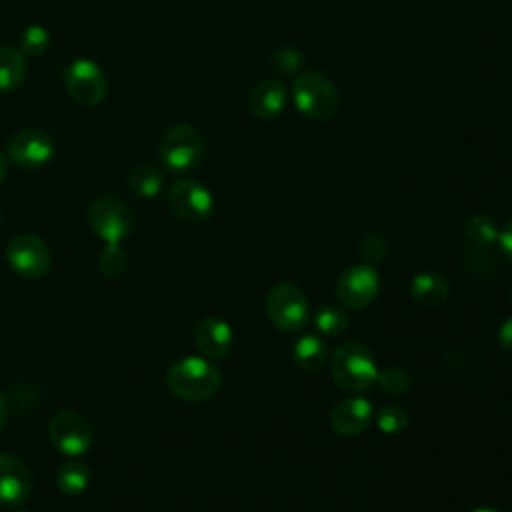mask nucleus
I'll return each instance as SVG.
<instances>
[{
	"mask_svg": "<svg viewBox=\"0 0 512 512\" xmlns=\"http://www.w3.org/2000/svg\"><path fill=\"white\" fill-rule=\"evenodd\" d=\"M220 370L206 356H184L166 372L168 390L186 402H204L220 388Z\"/></svg>",
	"mask_w": 512,
	"mask_h": 512,
	"instance_id": "obj_1",
	"label": "nucleus"
},
{
	"mask_svg": "<svg viewBox=\"0 0 512 512\" xmlns=\"http://www.w3.org/2000/svg\"><path fill=\"white\" fill-rule=\"evenodd\" d=\"M328 368L334 384L354 394L370 390L378 378L374 356L360 342H346L338 346L328 358Z\"/></svg>",
	"mask_w": 512,
	"mask_h": 512,
	"instance_id": "obj_2",
	"label": "nucleus"
},
{
	"mask_svg": "<svg viewBox=\"0 0 512 512\" xmlns=\"http://www.w3.org/2000/svg\"><path fill=\"white\" fill-rule=\"evenodd\" d=\"M202 156V134L188 122L172 124L158 142V158L170 172H190L202 162Z\"/></svg>",
	"mask_w": 512,
	"mask_h": 512,
	"instance_id": "obj_3",
	"label": "nucleus"
},
{
	"mask_svg": "<svg viewBox=\"0 0 512 512\" xmlns=\"http://www.w3.org/2000/svg\"><path fill=\"white\" fill-rule=\"evenodd\" d=\"M292 96L296 108L316 122L332 118L340 104L338 88L322 72L300 74L292 84Z\"/></svg>",
	"mask_w": 512,
	"mask_h": 512,
	"instance_id": "obj_4",
	"label": "nucleus"
},
{
	"mask_svg": "<svg viewBox=\"0 0 512 512\" xmlns=\"http://www.w3.org/2000/svg\"><path fill=\"white\" fill-rule=\"evenodd\" d=\"M266 314L282 332H298L310 322V306L294 282H276L266 296Z\"/></svg>",
	"mask_w": 512,
	"mask_h": 512,
	"instance_id": "obj_5",
	"label": "nucleus"
},
{
	"mask_svg": "<svg viewBox=\"0 0 512 512\" xmlns=\"http://www.w3.org/2000/svg\"><path fill=\"white\" fill-rule=\"evenodd\" d=\"M88 224L106 244H120L132 232L134 218L122 200L114 196H100L88 208Z\"/></svg>",
	"mask_w": 512,
	"mask_h": 512,
	"instance_id": "obj_6",
	"label": "nucleus"
},
{
	"mask_svg": "<svg viewBox=\"0 0 512 512\" xmlns=\"http://www.w3.org/2000/svg\"><path fill=\"white\" fill-rule=\"evenodd\" d=\"M62 82L68 94L82 106L100 104L108 92V82L102 68L88 58L68 62L62 70Z\"/></svg>",
	"mask_w": 512,
	"mask_h": 512,
	"instance_id": "obj_7",
	"label": "nucleus"
},
{
	"mask_svg": "<svg viewBox=\"0 0 512 512\" xmlns=\"http://www.w3.org/2000/svg\"><path fill=\"white\" fill-rule=\"evenodd\" d=\"M6 262L24 280H38L50 270L52 258L46 242L40 236L22 232L8 242Z\"/></svg>",
	"mask_w": 512,
	"mask_h": 512,
	"instance_id": "obj_8",
	"label": "nucleus"
},
{
	"mask_svg": "<svg viewBox=\"0 0 512 512\" xmlns=\"http://www.w3.org/2000/svg\"><path fill=\"white\" fill-rule=\"evenodd\" d=\"M48 438L58 452L76 458L90 450L94 432L82 414L74 410H60L50 418Z\"/></svg>",
	"mask_w": 512,
	"mask_h": 512,
	"instance_id": "obj_9",
	"label": "nucleus"
},
{
	"mask_svg": "<svg viewBox=\"0 0 512 512\" xmlns=\"http://www.w3.org/2000/svg\"><path fill=\"white\" fill-rule=\"evenodd\" d=\"M380 292V274L374 266L362 262L348 266L336 282V298L348 310H362L376 300Z\"/></svg>",
	"mask_w": 512,
	"mask_h": 512,
	"instance_id": "obj_10",
	"label": "nucleus"
},
{
	"mask_svg": "<svg viewBox=\"0 0 512 512\" xmlns=\"http://www.w3.org/2000/svg\"><path fill=\"white\" fill-rule=\"evenodd\" d=\"M170 210L184 222L202 224L212 216L214 198L210 190L192 178L178 180L168 192Z\"/></svg>",
	"mask_w": 512,
	"mask_h": 512,
	"instance_id": "obj_11",
	"label": "nucleus"
},
{
	"mask_svg": "<svg viewBox=\"0 0 512 512\" xmlns=\"http://www.w3.org/2000/svg\"><path fill=\"white\" fill-rule=\"evenodd\" d=\"M56 152L54 138L42 128H24L8 142V156L20 168H40Z\"/></svg>",
	"mask_w": 512,
	"mask_h": 512,
	"instance_id": "obj_12",
	"label": "nucleus"
},
{
	"mask_svg": "<svg viewBox=\"0 0 512 512\" xmlns=\"http://www.w3.org/2000/svg\"><path fill=\"white\" fill-rule=\"evenodd\" d=\"M34 478L24 460L0 452V504L18 506L32 494Z\"/></svg>",
	"mask_w": 512,
	"mask_h": 512,
	"instance_id": "obj_13",
	"label": "nucleus"
},
{
	"mask_svg": "<svg viewBox=\"0 0 512 512\" xmlns=\"http://www.w3.org/2000/svg\"><path fill=\"white\" fill-rule=\"evenodd\" d=\"M374 418L370 400L362 396H348L330 410V428L342 436H356L368 428Z\"/></svg>",
	"mask_w": 512,
	"mask_h": 512,
	"instance_id": "obj_14",
	"label": "nucleus"
},
{
	"mask_svg": "<svg viewBox=\"0 0 512 512\" xmlns=\"http://www.w3.org/2000/svg\"><path fill=\"white\" fill-rule=\"evenodd\" d=\"M232 342H234L232 328L222 318H216V316L204 318L194 328V344L210 360H220L228 356Z\"/></svg>",
	"mask_w": 512,
	"mask_h": 512,
	"instance_id": "obj_15",
	"label": "nucleus"
},
{
	"mask_svg": "<svg viewBox=\"0 0 512 512\" xmlns=\"http://www.w3.org/2000/svg\"><path fill=\"white\" fill-rule=\"evenodd\" d=\"M286 106V88L280 80H260L248 94V108L260 120H272Z\"/></svg>",
	"mask_w": 512,
	"mask_h": 512,
	"instance_id": "obj_16",
	"label": "nucleus"
},
{
	"mask_svg": "<svg viewBox=\"0 0 512 512\" xmlns=\"http://www.w3.org/2000/svg\"><path fill=\"white\" fill-rule=\"evenodd\" d=\"M410 296L416 304L428 310H436L446 304L450 296L448 282L438 272H420L410 282Z\"/></svg>",
	"mask_w": 512,
	"mask_h": 512,
	"instance_id": "obj_17",
	"label": "nucleus"
},
{
	"mask_svg": "<svg viewBox=\"0 0 512 512\" xmlns=\"http://www.w3.org/2000/svg\"><path fill=\"white\" fill-rule=\"evenodd\" d=\"M292 360L296 368L312 374L328 364V348L316 334H304L292 346Z\"/></svg>",
	"mask_w": 512,
	"mask_h": 512,
	"instance_id": "obj_18",
	"label": "nucleus"
},
{
	"mask_svg": "<svg viewBox=\"0 0 512 512\" xmlns=\"http://www.w3.org/2000/svg\"><path fill=\"white\" fill-rule=\"evenodd\" d=\"M26 60L18 48L0 46V92H10L22 84Z\"/></svg>",
	"mask_w": 512,
	"mask_h": 512,
	"instance_id": "obj_19",
	"label": "nucleus"
},
{
	"mask_svg": "<svg viewBox=\"0 0 512 512\" xmlns=\"http://www.w3.org/2000/svg\"><path fill=\"white\" fill-rule=\"evenodd\" d=\"M126 186H128V190H130L134 196L144 198V200H152V198H156V196L162 192L164 178H162L160 170H156L154 166L142 164V166H136V168L128 174Z\"/></svg>",
	"mask_w": 512,
	"mask_h": 512,
	"instance_id": "obj_20",
	"label": "nucleus"
},
{
	"mask_svg": "<svg viewBox=\"0 0 512 512\" xmlns=\"http://www.w3.org/2000/svg\"><path fill=\"white\" fill-rule=\"evenodd\" d=\"M90 482H92L90 468L82 460H70L58 468L56 484L64 494H70V496L82 494L86 492Z\"/></svg>",
	"mask_w": 512,
	"mask_h": 512,
	"instance_id": "obj_21",
	"label": "nucleus"
},
{
	"mask_svg": "<svg viewBox=\"0 0 512 512\" xmlns=\"http://www.w3.org/2000/svg\"><path fill=\"white\" fill-rule=\"evenodd\" d=\"M464 234H466V240L472 246H476V248H490L492 244L498 242L500 226H498V222L492 216L476 214V216H470L466 220Z\"/></svg>",
	"mask_w": 512,
	"mask_h": 512,
	"instance_id": "obj_22",
	"label": "nucleus"
},
{
	"mask_svg": "<svg viewBox=\"0 0 512 512\" xmlns=\"http://www.w3.org/2000/svg\"><path fill=\"white\" fill-rule=\"evenodd\" d=\"M314 326L320 334L324 336H330V338H336L340 334H344L348 330V314L344 312V308L340 306H334V304H326L322 308H318L314 312Z\"/></svg>",
	"mask_w": 512,
	"mask_h": 512,
	"instance_id": "obj_23",
	"label": "nucleus"
},
{
	"mask_svg": "<svg viewBox=\"0 0 512 512\" xmlns=\"http://www.w3.org/2000/svg\"><path fill=\"white\" fill-rule=\"evenodd\" d=\"M48 46H50V34L40 24H32V26L24 28V32L20 34V40H18V50L24 56H40L48 50Z\"/></svg>",
	"mask_w": 512,
	"mask_h": 512,
	"instance_id": "obj_24",
	"label": "nucleus"
},
{
	"mask_svg": "<svg viewBox=\"0 0 512 512\" xmlns=\"http://www.w3.org/2000/svg\"><path fill=\"white\" fill-rule=\"evenodd\" d=\"M128 266V254L120 244H106L98 256V268L106 278H118Z\"/></svg>",
	"mask_w": 512,
	"mask_h": 512,
	"instance_id": "obj_25",
	"label": "nucleus"
},
{
	"mask_svg": "<svg viewBox=\"0 0 512 512\" xmlns=\"http://www.w3.org/2000/svg\"><path fill=\"white\" fill-rule=\"evenodd\" d=\"M376 382L380 384V388L386 394L400 396L410 388V374H408V370H404L400 366H388L384 370H378Z\"/></svg>",
	"mask_w": 512,
	"mask_h": 512,
	"instance_id": "obj_26",
	"label": "nucleus"
},
{
	"mask_svg": "<svg viewBox=\"0 0 512 512\" xmlns=\"http://www.w3.org/2000/svg\"><path fill=\"white\" fill-rule=\"evenodd\" d=\"M376 426L384 434H400L408 426V414L396 404L382 406L376 412Z\"/></svg>",
	"mask_w": 512,
	"mask_h": 512,
	"instance_id": "obj_27",
	"label": "nucleus"
},
{
	"mask_svg": "<svg viewBox=\"0 0 512 512\" xmlns=\"http://www.w3.org/2000/svg\"><path fill=\"white\" fill-rule=\"evenodd\" d=\"M272 66L282 74H294L302 66V54L296 48H278L272 56Z\"/></svg>",
	"mask_w": 512,
	"mask_h": 512,
	"instance_id": "obj_28",
	"label": "nucleus"
},
{
	"mask_svg": "<svg viewBox=\"0 0 512 512\" xmlns=\"http://www.w3.org/2000/svg\"><path fill=\"white\" fill-rule=\"evenodd\" d=\"M360 256L366 264H378L386 256V242L378 234H368L360 242Z\"/></svg>",
	"mask_w": 512,
	"mask_h": 512,
	"instance_id": "obj_29",
	"label": "nucleus"
},
{
	"mask_svg": "<svg viewBox=\"0 0 512 512\" xmlns=\"http://www.w3.org/2000/svg\"><path fill=\"white\" fill-rule=\"evenodd\" d=\"M498 244L506 256V260L512 264V220H508L504 224V228H500V236H498Z\"/></svg>",
	"mask_w": 512,
	"mask_h": 512,
	"instance_id": "obj_30",
	"label": "nucleus"
},
{
	"mask_svg": "<svg viewBox=\"0 0 512 512\" xmlns=\"http://www.w3.org/2000/svg\"><path fill=\"white\" fill-rule=\"evenodd\" d=\"M498 344L506 350L512 352V318H506L500 328H498Z\"/></svg>",
	"mask_w": 512,
	"mask_h": 512,
	"instance_id": "obj_31",
	"label": "nucleus"
},
{
	"mask_svg": "<svg viewBox=\"0 0 512 512\" xmlns=\"http://www.w3.org/2000/svg\"><path fill=\"white\" fill-rule=\"evenodd\" d=\"M6 422H8V402H6V398L0 394V432L4 430Z\"/></svg>",
	"mask_w": 512,
	"mask_h": 512,
	"instance_id": "obj_32",
	"label": "nucleus"
},
{
	"mask_svg": "<svg viewBox=\"0 0 512 512\" xmlns=\"http://www.w3.org/2000/svg\"><path fill=\"white\" fill-rule=\"evenodd\" d=\"M8 176V160L4 158V154L0 152V184L4 182V178Z\"/></svg>",
	"mask_w": 512,
	"mask_h": 512,
	"instance_id": "obj_33",
	"label": "nucleus"
},
{
	"mask_svg": "<svg viewBox=\"0 0 512 512\" xmlns=\"http://www.w3.org/2000/svg\"><path fill=\"white\" fill-rule=\"evenodd\" d=\"M472 512H500V510L490 508V506H482V508H476V510H472Z\"/></svg>",
	"mask_w": 512,
	"mask_h": 512,
	"instance_id": "obj_34",
	"label": "nucleus"
},
{
	"mask_svg": "<svg viewBox=\"0 0 512 512\" xmlns=\"http://www.w3.org/2000/svg\"><path fill=\"white\" fill-rule=\"evenodd\" d=\"M0 228H2V212H0Z\"/></svg>",
	"mask_w": 512,
	"mask_h": 512,
	"instance_id": "obj_35",
	"label": "nucleus"
},
{
	"mask_svg": "<svg viewBox=\"0 0 512 512\" xmlns=\"http://www.w3.org/2000/svg\"><path fill=\"white\" fill-rule=\"evenodd\" d=\"M16 512H26V510H16Z\"/></svg>",
	"mask_w": 512,
	"mask_h": 512,
	"instance_id": "obj_36",
	"label": "nucleus"
},
{
	"mask_svg": "<svg viewBox=\"0 0 512 512\" xmlns=\"http://www.w3.org/2000/svg\"><path fill=\"white\" fill-rule=\"evenodd\" d=\"M446 512H454V510H446Z\"/></svg>",
	"mask_w": 512,
	"mask_h": 512,
	"instance_id": "obj_37",
	"label": "nucleus"
}]
</instances>
